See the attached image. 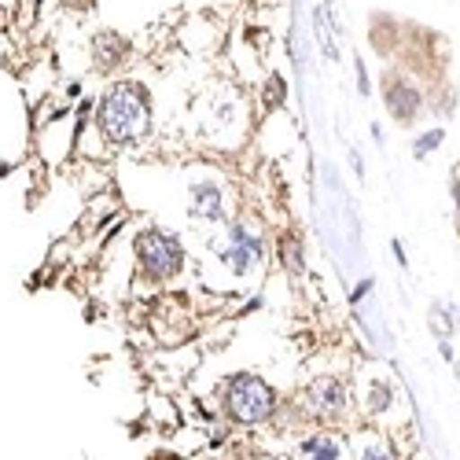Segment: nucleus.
<instances>
[{
    "mask_svg": "<svg viewBox=\"0 0 460 460\" xmlns=\"http://www.w3.org/2000/svg\"><path fill=\"white\" fill-rule=\"evenodd\" d=\"M96 129L111 147H133L151 137V93L144 82H111L96 100Z\"/></svg>",
    "mask_w": 460,
    "mask_h": 460,
    "instance_id": "1",
    "label": "nucleus"
},
{
    "mask_svg": "<svg viewBox=\"0 0 460 460\" xmlns=\"http://www.w3.org/2000/svg\"><path fill=\"white\" fill-rule=\"evenodd\" d=\"M442 140H446V133H442V129H431V133H424V137H420V140L412 144V155H416V159L431 155V151H435V147H438Z\"/></svg>",
    "mask_w": 460,
    "mask_h": 460,
    "instance_id": "16",
    "label": "nucleus"
},
{
    "mask_svg": "<svg viewBox=\"0 0 460 460\" xmlns=\"http://www.w3.org/2000/svg\"><path fill=\"white\" fill-rule=\"evenodd\" d=\"M350 453L354 460H402L398 453V438L383 428H361V431H347Z\"/></svg>",
    "mask_w": 460,
    "mask_h": 460,
    "instance_id": "9",
    "label": "nucleus"
},
{
    "mask_svg": "<svg viewBox=\"0 0 460 460\" xmlns=\"http://www.w3.org/2000/svg\"><path fill=\"white\" fill-rule=\"evenodd\" d=\"M147 460H188V456H181L177 449H166V446H159V449H151V453H147Z\"/></svg>",
    "mask_w": 460,
    "mask_h": 460,
    "instance_id": "17",
    "label": "nucleus"
},
{
    "mask_svg": "<svg viewBox=\"0 0 460 460\" xmlns=\"http://www.w3.org/2000/svg\"><path fill=\"white\" fill-rule=\"evenodd\" d=\"M295 460H350L347 431L314 428L302 438H295Z\"/></svg>",
    "mask_w": 460,
    "mask_h": 460,
    "instance_id": "7",
    "label": "nucleus"
},
{
    "mask_svg": "<svg viewBox=\"0 0 460 460\" xmlns=\"http://www.w3.org/2000/svg\"><path fill=\"white\" fill-rule=\"evenodd\" d=\"M428 324H431V332H435L438 339H449L453 328H456V310H453V305H442V302H431Z\"/></svg>",
    "mask_w": 460,
    "mask_h": 460,
    "instance_id": "13",
    "label": "nucleus"
},
{
    "mask_svg": "<svg viewBox=\"0 0 460 460\" xmlns=\"http://www.w3.org/2000/svg\"><path fill=\"white\" fill-rule=\"evenodd\" d=\"M358 402H361V412H365L368 424H376V428L394 435V412L402 409V394H398L391 376H379V372L368 376L361 394H358Z\"/></svg>",
    "mask_w": 460,
    "mask_h": 460,
    "instance_id": "5",
    "label": "nucleus"
},
{
    "mask_svg": "<svg viewBox=\"0 0 460 460\" xmlns=\"http://www.w3.org/2000/svg\"><path fill=\"white\" fill-rule=\"evenodd\" d=\"M280 405L277 387L258 372H233L221 391H217V412L225 424H233L240 431H254V428H270V420Z\"/></svg>",
    "mask_w": 460,
    "mask_h": 460,
    "instance_id": "2",
    "label": "nucleus"
},
{
    "mask_svg": "<svg viewBox=\"0 0 460 460\" xmlns=\"http://www.w3.org/2000/svg\"><path fill=\"white\" fill-rule=\"evenodd\" d=\"M191 214H196L199 221H210V225H217V221H225V191H221V184H214V181H196L191 184Z\"/></svg>",
    "mask_w": 460,
    "mask_h": 460,
    "instance_id": "11",
    "label": "nucleus"
},
{
    "mask_svg": "<svg viewBox=\"0 0 460 460\" xmlns=\"http://www.w3.org/2000/svg\"><path fill=\"white\" fill-rule=\"evenodd\" d=\"M302 409L310 416L314 428H342L354 412V391H350V379L339 376V372H317L310 383L302 387Z\"/></svg>",
    "mask_w": 460,
    "mask_h": 460,
    "instance_id": "3",
    "label": "nucleus"
},
{
    "mask_svg": "<svg viewBox=\"0 0 460 460\" xmlns=\"http://www.w3.org/2000/svg\"><path fill=\"white\" fill-rule=\"evenodd\" d=\"M383 100H387L391 119L402 126H412L420 119V107H424L420 89L409 78H402V74H387V82H383Z\"/></svg>",
    "mask_w": 460,
    "mask_h": 460,
    "instance_id": "8",
    "label": "nucleus"
},
{
    "mask_svg": "<svg viewBox=\"0 0 460 460\" xmlns=\"http://www.w3.org/2000/svg\"><path fill=\"white\" fill-rule=\"evenodd\" d=\"M89 56H93V66L100 74H111V70H119L129 56V41L122 33H114V30H100L93 33V41H89Z\"/></svg>",
    "mask_w": 460,
    "mask_h": 460,
    "instance_id": "10",
    "label": "nucleus"
},
{
    "mask_svg": "<svg viewBox=\"0 0 460 460\" xmlns=\"http://www.w3.org/2000/svg\"><path fill=\"white\" fill-rule=\"evenodd\" d=\"M63 4H70V8H93L96 0H63Z\"/></svg>",
    "mask_w": 460,
    "mask_h": 460,
    "instance_id": "19",
    "label": "nucleus"
},
{
    "mask_svg": "<svg viewBox=\"0 0 460 460\" xmlns=\"http://www.w3.org/2000/svg\"><path fill=\"white\" fill-rule=\"evenodd\" d=\"M391 251H394L398 265H402V270H405V265H409V258H405V247H402V240H394V243H391Z\"/></svg>",
    "mask_w": 460,
    "mask_h": 460,
    "instance_id": "18",
    "label": "nucleus"
},
{
    "mask_svg": "<svg viewBox=\"0 0 460 460\" xmlns=\"http://www.w3.org/2000/svg\"><path fill=\"white\" fill-rule=\"evenodd\" d=\"M277 254H280V265L291 277L305 273V247H302V236L295 233V228H284V233L277 236Z\"/></svg>",
    "mask_w": 460,
    "mask_h": 460,
    "instance_id": "12",
    "label": "nucleus"
},
{
    "mask_svg": "<svg viewBox=\"0 0 460 460\" xmlns=\"http://www.w3.org/2000/svg\"><path fill=\"white\" fill-rule=\"evenodd\" d=\"M236 438V428L233 424H225V420H214V428L207 431V449H221Z\"/></svg>",
    "mask_w": 460,
    "mask_h": 460,
    "instance_id": "15",
    "label": "nucleus"
},
{
    "mask_svg": "<svg viewBox=\"0 0 460 460\" xmlns=\"http://www.w3.org/2000/svg\"><path fill=\"white\" fill-rule=\"evenodd\" d=\"M284 100H288V82L280 78V74L265 78V89H261V103H265V111H280Z\"/></svg>",
    "mask_w": 460,
    "mask_h": 460,
    "instance_id": "14",
    "label": "nucleus"
},
{
    "mask_svg": "<svg viewBox=\"0 0 460 460\" xmlns=\"http://www.w3.org/2000/svg\"><path fill=\"white\" fill-rule=\"evenodd\" d=\"M133 254H137V270H140V277L147 284H170L184 270L181 236H173L170 228H159V225L140 228L137 243H133Z\"/></svg>",
    "mask_w": 460,
    "mask_h": 460,
    "instance_id": "4",
    "label": "nucleus"
},
{
    "mask_svg": "<svg viewBox=\"0 0 460 460\" xmlns=\"http://www.w3.org/2000/svg\"><path fill=\"white\" fill-rule=\"evenodd\" d=\"M221 261L228 265V273H233V277L254 273L258 265L265 261V243H261V236L247 233L240 221H233V225H228V240H225V247H221Z\"/></svg>",
    "mask_w": 460,
    "mask_h": 460,
    "instance_id": "6",
    "label": "nucleus"
},
{
    "mask_svg": "<svg viewBox=\"0 0 460 460\" xmlns=\"http://www.w3.org/2000/svg\"><path fill=\"white\" fill-rule=\"evenodd\" d=\"M12 173V163H4V159H0V177H8Z\"/></svg>",
    "mask_w": 460,
    "mask_h": 460,
    "instance_id": "20",
    "label": "nucleus"
}]
</instances>
